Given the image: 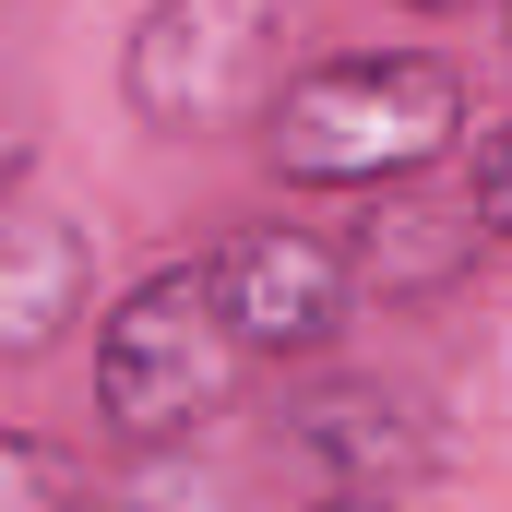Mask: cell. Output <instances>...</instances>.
<instances>
[{
  "label": "cell",
  "instance_id": "cell-1",
  "mask_svg": "<svg viewBox=\"0 0 512 512\" xmlns=\"http://www.w3.org/2000/svg\"><path fill=\"white\" fill-rule=\"evenodd\" d=\"M465 143H477V84L441 48H322L262 108V167L286 191H322V203L417 191Z\"/></svg>",
  "mask_w": 512,
  "mask_h": 512
},
{
  "label": "cell",
  "instance_id": "cell-2",
  "mask_svg": "<svg viewBox=\"0 0 512 512\" xmlns=\"http://www.w3.org/2000/svg\"><path fill=\"white\" fill-rule=\"evenodd\" d=\"M251 346L215 298V262H155L96 310V429L120 453H191L239 393H251Z\"/></svg>",
  "mask_w": 512,
  "mask_h": 512
},
{
  "label": "cell",
  "instance_id": "cell-3",
  "mask_svg": "<svg viewBox=\"0 0 512 512\" xmlns=\"http://www.w3.org/2000/svg\"><path fill=\"white\" fill-rule=\"evenodd\" d=\"M298 48V0H143L120 24V120L155 143H215V131H262L286 96Z\"/></svg>",
  "mask_w": 512,
  "mask_h": 512
},
{
  "label": "cell",
  "instance_id": "cell-4",
  "mask_svg": "<svg viewBox=\"0 0 512 512\" xmlns=\"http://www.w3.org/2000/svg\"><path fill=\"white\" fill-rule=\"evenodd\" d=\"M203 262H215V298H227V322H239V346H251L262 370H322L358 334V310H370L346 239L334 227H298V215L227 227Z\"/></svg>",
  "mask_w": 512,
  "mask_h": 512
},
{
  "label": "cell",
  "instance_id": "cell-5",
  "mask_svg": "<svg viewBox=\"0 0 512 512\" xmlns=\"http://www.w3.org/2000/svg\"><path fill=\"white\" fill-rule=\"evenodd\" d=\"M286 453L322 477V489H358V501H417L441 477V417L405 382H310L286 405Z\"/></svg>",
  "mask_w": 512,
  "mask_h": 512
},
{
  "label": "cell",
  "instance_id": "cell-6",
  "mask_svg": "<svg viewBox=\"0 0 512 512\" xmlns=\"http://www.w3.org/2000/svg\"><path fill=\"white\" fill-rule=\"evenodd\" d=\"M84 298H96V239L48 203L36 155H12V179H0V358L12 370L60 358Z\"/></svg>",
  "mask_w": 512,
  "mask_h": 512
},
{
  "label": "cell",
  "instance_id": "cell-7",
  "mask_svg": "<svg viewBox=\"0 0 512 512\" xmlns=\"http://www.w3.org/2000/svg\"><path fill=\"white\" fill-rule=\"evenodd\" d=\"M346 262H358V286H370L382 310H429V298H453V286L489 262V227H477L465 191H453V203H429V191H382V203L346 215Z\"/></svg>",
  "mask_w": 512,
  "mask_h": 512
},
{
  "label": "cell",
  "instance_id": "cell-8",
  "mask_svg": "<svg viewBox=\"0 0 512 512\" xmlns=\"http://www.w3.org/2000/svg\"><path fill=\"white\" fill-rule=\"evenodd\" d=\"M0 512H96V465L60 429H0Z\"/></svg>",
  "mask_w": 512,
  "mask_h": 512
},
{
  "label": "cell",
  "instance_id": "cell-9",
  "mask_svg": "<svg viewBox=\"0 0 512 512\" xmlns=\"http://www.w3.org/2000/svg\"><path fill=\"white\" fill-rule=\"evenodd\" d=\"M96 512H239L227 477L203 453H120V477L96 489Z\"/></svg>",
  "mask_w": 512,
  "mask_h": 512
},
{
  "label": "cell",
  "instance_id": "cell-10",
  "mask_svg": "<svg viewBox=\"0 0 512 512\" xmlns=\"http://www.w3.org/2000/svg\"><path fill=\"white\" fill-rule=\"evenodd\" d=\"M465 203H477L489 251H512V120H477V143H465Z\"/></svg>",
  "mask_w": 512,
  "mask_h": 512
},
{
  "label": "cell",
  "instance_id": "cell-11",
  "mask_svg": "<svg viewBox=\"0 0 512 512\" xmlns=\"http://www.w3.org/2000/svg\"><path fill=\"white\" fill-rule=\"evenodd\" d=\"M393 12H417V24H465V12H501V0H393Z\"/></svg>",
  "mask_w": 512,
  "mask_h": 512
},
{
  "label": "cell",
  "instance_id": "cell-12",
  "mask_svg": "<svg viewBox=\"0 0 512 512\" xmlns=\"http://www.w3.org/2000/svg\"><path fill=\"white\" fill-rule=\"evenodd\" d=\"M298 512H405V501H358V489H310Z\"/></svg>",
  "mask_w": 512,
  "mask_h": 512
},
{
  "label": "cell",
  "instance_id": "cell-13",
  "mask_svg": "<svg viewBox=\"0 0 512 512\" xmlns=\"http://www.w3.org/2000/svg\"><path fill=\"white\" fill-rule=\"evenodd\" d=\"M501 48H512V0H501Z\"/></svg>",
  "mask_w": 512,
  "mask_h": 512
}]
</instances>
